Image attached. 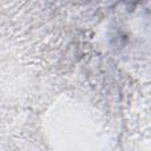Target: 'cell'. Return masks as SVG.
Wrapping results in <instances>:
<instances>
[]
</instances>
